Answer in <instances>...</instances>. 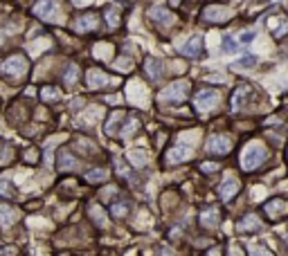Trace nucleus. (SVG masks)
Listing matches in <instances>:
<instances>
[{"label":"nucleus","mask_w":288,"mask_h":256,"mask_svg":"<svg viewBox=\"0 0 288 256\" xmlns=\"http://www.w3.org/2000/svg\"><path fill=\"white\" fill-rule=\"evenodd\" d=\"M189 95V81H173L158 95L160 103H182Z\"/></svg>","instance_id":"nucleus-3"},{"label":"nucleus","mask_w":288,"mask_h":256,"mask_svg":"<svg viewBox=\"0 0 288 256\" xmlns=\"http://www.w3.org/2000/svg\"><path fill=\"white\" fill-rule=\"evenodd\" d=\"M219 220H221V213L216 207H207L201 211V225L207 227V230H214V227H219Z\"/></svg>","instance_id":"nucleus-13"},{"label":"nucleus","mask_w":288,"mask_h":256,"mask_svg":"<svg viewBox=\"0 0 288 256\" xmlns=\"http://www.w3.org/2000/svg\"><path fill=\"white\" fill-rule=\"evenodd\" d=\"M201 169H203L205 173H214V171L219 169V164H214V162H205V164L201 166Z\"/></svg>","instance_id":"nucleus-36"},{"label":"nucleus","mask_w":288,"mask_h":256,"mask_svg":"<svg viewBox=\"0 0 288 256\" xmlns=\"http://www.w3.org/2000/svg\"><path fill=\"white\" fill-rule=\"evenodd\" d=\"M250 95V88L248 85H241L239 90H236V95H234V99H232V110H239L241 108V102H246V97Z\"/></svg>","instance_id":"nucleus-20"},{"label":"nucleus","mask_w":288,"mask_h":256,"mask_svg":"<svg viewBox=\"0 0 288 256\" xmlns=\"http://www.w3.org/2000/svg\"><path fill=\"white\" fill-rule=\"evenodd\" d=\"M259 227H261V220H259L257 213H248L246 218L239 223V231H257Z\"/></svg>","instance_id":"nucleus-17"},{"label":"nucleus","mask_w":288,"mask_h":256,"mask_svg":"<svg viewBox=\"0 0 288 256\" xmlns=\"http://www.w3.org/2000/svg\"><path fill=\"white\" fill-rule=\"evenodd\" d=\"M239 180H236L234 176H228L223 180V184H221V189H219V193H221V198H223L225 203H228V200H232V198L236 196V191H239Z\"/></svg>","instance_id":"nucleus-10"},{"label":"nucleus","mask_w":288,"mask_h":256,"mask_svg":"<svg viewBox=\"0 0 288 256\" xmlns=\"http://www.w3.org/2000/svg\"><path fill=\"white\" fill-rule=\"evenodd\" d=\"M41 97L43 102H57V99H61V90H57V88H43Z\"/></svg>","instance_id":"nucleus-27"},{"label":"nucleus","mask_w":288,"mask_h":256,"mask_svg":"<svg viewBox=\"0 0 288 256\" xmlns=\"http://www.w3.org/2000/svg\"><path fill=\"white\" fill-rule=\"evenodd\" d=\"M230 256H241V252H239V250H236V247H234V245H232V247H230Z\"/></svg>","instance_id":"nucleus-42"},{"label":"nucleus","mask_w":288,"mask_h":256,"mask_svg":"<svg viewBox=\"0 0 288 256\" xmlns=\"http://www.w3.org/2000/svg\"><path fill=\"white\" fill-rule=\"evenodd\" d=\"M248 252H250V256H272L266 247H259V245H250L248 247Z\"/></svg>","instance_id":"nucleus-33"},{"label":"nucleus","mask_w":288,"mask_h":256,"mask_svg":"<svg viewBox=\"0 0 288 256\" xmlns=\"http://www.w3.org/2000/svg\"><path fill=\"white\" fill-rule=\"evenodd\" d=\"M209 256H221V250H212L209 252Z\"/></svg>","instance_id":"nucleus-43"},{"label":"nucleus","mask_w":288,"mask_h":256,"mask_svg":"<svg viewBox=\"0 0 288 256\" xmlns=\"http://www.w3.org/2000/svg\"><path fill=\"white\" fill-rule=\"evenodd\" d=\"M113 213H115L117 218L126 216V213H128V205L126 203H115V205H113Z\"/></svg>","instance_id":"nucleus-32"},{"label":"nucleus","mask_w":288,"mask_h":256,"mask_svg":"<svg viewBox=\"0 0 288 256\" xmlns=\"http://www.w3.org/2000/svg\"><path fill=\"white\" fill-rule=\"evenodd\" d=\"M255 36H257L255 32H246V34H241L239 36V41L241 43H250V41H255Z\"/></svg>","instance_id":"nucleus-37"},{"label":"nucleus","mask_w":288,"mask_h":256,"mask_svg":"<svg viewBox=\"0 0 288 256\" xmlns=\"http://www.w3.org/2000/svg\"><path fill=\"white\" fill-rule=\"evenodd\" d=\"M77 77H79V68H77V65H68V70H65V75H63V83L75 85Z\"/></svg>","instance_id":"nucleus-24"},{"label":"nucleus","mask_w":288,"mask_h":256,"mask_svg":"<svg viewBox=\"0 0 288 256\" xmlns=\"http://www.w3.org/2000/svg\"><path fill=\"white\" fill-rule=\"evenodd\" d=\"M54 144H57V139H52V142L48 144V151H45V162H48V164H50V160H52V149H54Z\"/></svg>","instance_id":"nucleus-38"},{"label":"nucleus","mask_w":288,"mask_h":256,"mask_svg":"<svg viewBox=\"0 0 288 256\" xmlns=\"http://www.w3.org/2000/svg\"><path fill=\"white\" fill-rule=\"evenodd\" d=\"M160 68H162V63L158 59H149V61H146V72H149V77L153 81H158L162 77V70Z\"/></svg>","instance_id":"nucleus-19"},{"label":"nucleus","mask_w":288,"mask_h":256,"mask_svg":"<svg viewBox=\"0 0 288 256\" xmlns=\"http://www.w3.org/2000/svg\"><path fill=\"white\" fill-rule=\"evenodd\" d=\"M187 139H189L187 133H182L180 137H178V144L167 153V162H169V164H180V162L189 160L194 155V142H187Z\"/></svg>","instance_id":"nucleus-4"},{"label":"nucleus","mask_w":288,"mask_h":256,"mask_svg":"<svg viewBox=\"0 0 288 256\" xmlns=\"http://www.w3.org/2000/svg\"><path fill=\"white\" fill-rule=\"evenodd\" d=\"M86 79H88V85H90L92 90H97V88H104V85L113 83L111 77H106L102 70H97V68L88 70V77H86Z\"/></svg>","instance_id":"nucleus-12"},{"label":"nucleus","mask_w":288,"mask_h":256,"mask_svg":"<svg viewBox=\"0 0 288 256\" xmlns=\"http://www.w3.org/2000/svg\"><path fill=\"white\" fill-rule=\"evenodd\" d=\"M122 112H113L111 119H108V126H106V133L108 135H115V126H119V122H122Z\"/></svg>","instance_id":"nucleus-28"},{"label":"nucleus","mask_w":288,"mask_h":256,"mask_svg":"<svg viewBox=\"0 0 288 256\" xmlns=\"http://www.w3.org/2000/svg\"><path fill=\"white\" fill-rule=\"evenodd\" d=\"M230 16H232V9L221 7V5H209V7H205V11H203V18L207 23H225Z\"/></svg>","instance_id":"nucleus-8"},{"label":"nucleus","mask_w":288,"mask_h":256,"mask_svg":"<svg viewBox=\"0 0 288 256\" xmlns=\"http://www.w3.org/2000/svg\"><path fill=\"white\" fill-rule=\"evenodd\" d=\"M90 216H92V220H95L99 227H106V225H108V218H106V213L102 211V207L92 205V207H90Z\"/></svg>","instance_id":"nucleus-21"},{"label":"nucleus","mask_w":288,"mask_h":256,"mask_svg":"<svg viewBox=\"0 0 288 256\" xmlns=\"http://www.w3.org/2000/svg\"><path fill=\"white\" fill-rule=\"evenodd\" d=\"M266 157H268L266 146L261 142H250L241 153V166H243V171H255Z\"/></svg>","instance_id":"nucleus-1"},{"label":"nucleus","mask_w":288,"mask_h":256,"mask_svg":"<svg viewBox=\"0 0 288 256\" xmlns=\"http://www.w3.org/2000/svg\"><path fill=\"white\" fill-rule=\"evenodd\" d=\"M34 14L45 23H61L63 11H61V0H38L34 5Z\"/></svg>","instance_id":"nucleus-2"},{"label":"nucleus","mask_w":288,"mask_h":256,"mask_svg":"<svg viewBox=\"0 0 288 256\" xmlns=\"http://www.w3.org/2000/svg\"><path fill=\"white\" fill-rule=\"evenodd\" d=\"M284 240H286V243H288V234H286V236H284Z\"/></svg>","instance_id":"nucleus-47"},{"label":"nucleus","mask_w":288,"mask_h":256,"mask_svg":"<svg viewBox=\"0 0 288 256\" xmlns=\"http://www.w3.org/2000/svg\"><path fill=\"white\" fill-rule=\"evenodd\" d=\"M223 52H228V54H234V52H239V48H236V43L232 41L230 36H225L223 38Z\"/></svg>","instance_id":"nucleus-31"},{"label":"nucleus","mask_w":288,"mask_h":256,"mask_svg":"<svg viewBox=\"0 0 288 256\" xmlns=\"http://www.w3.org/2000/svg\"><path fill=\"white\" fill-rule=\"evenodd\" d=\"M2 41H5V34H2V32H0V43H2Z\"/></svg>","instance_id":"nucleus-45"},{"label":"nucleus","mask_w":288,"mask_h":256,"mask_svg":"<svg viewBox=\"0 0 288 256\" xmlns=\"http://www.w3.org/2000/svg\"><path fill=\"white\" fill-rule=\"evenodd\" d=\"M133 65V61L128 59V56H119L117 61H115V68L119 70V72H128V68Z\"/></svg>","instance_id":"nucleus-29"},{"label":"nucleus","mask_w":288,"mask_h":256,"mask_svg":"<svg viewBox=\"0 0 288 256\" xmlns=\"http://www.w3.org/2000/svg\"><path fill=\"white\" fill-rule=\"evenodd\" d=\"M201 52H203V38H192L189 43H185L180 48V54L182 56H189V59H198L201 56Z\"/></svg>","instance_id":"nucleus-14"},{"label":"nucleus","mask_w":288,"mask_h":256,"mask_svg":"<svg viewBox=\"0 0 288 256\" xmlns=\"http://www.w3.org/2000/svg\"><path fill=\"white\" fill-rule=\"evenodd\" d=\"M207 81H214V83H225V77H207Z\"/></svg>","instance_id":"nucleus-41"},{"label":"nucleus","mask_w":288,"mask_h":256,"mask_svg":"<svg viewBox=\"0 0 288 256\" xmlns=\"http://www.w3.org/2000/svg\"><path fill=\"white\" fill-rule=\"evenodd\" d=\"M178 2H180V0H171V5H178Z\"/></svg>","instance_id":"nucleus-46"},{"label":"nucleus","mask_w":288,"mask_h":256,"mask_svg":"<svg viewBox=\"0 0 288 256\" xmlns=\"http://www.w3.org/2000/svg\"><path fill=\"white\" fill-rule=\"evenodd\" d=\"M128 160H131L133 166H144L146 164V153H144V151H131V153H128Z\"/></svg>","instance_id":"nucleus-23"},{"label":"nucleus","mask_w":288,"mask_h":256,"mask_svg":"<svg viewBox=\"0 0 288 256\" xmlns=\"http://www.w3.org/2000/svg\"><path fill=\"white\" fill-rule=\"evenodd\" d=\"M106 178H108L106 169H95V171H90V173H86V180L92 182V184H95V182H104Z\"/></svg>","instance_id":"nucleus-22"},{"label":"nucleus","mask_w":288,"mask_h":256,"mask_svg":"<svg viewBox=\"0 0 288 256\" xmlns=\"http://www.w3.org/2000/svg\"><path fill=\"white\" fill-rule=\"evenodd\" d=\"M11 187H9V182L7 180H0V196H9Z\"/></svg>","instance_id":"nucleus-35"},{"label":"nucleus","mask_w":288,"mask_h":256,"mask_svg":"<svg viewBox=\"0 0 288 256\" xmlns=\"http://www.w3.org/2000/svg\"><path fill=\"white\" fill-rule=\"evenodd\" d=\"M138 128H140V119H138V117H131V119L126 122V126H124V130H122V137L128 139L131 135L135 133V130H138Z\"/></svg>","instance_id":"nucleus-25"},{"label":"nucleus","mask_w":288,"mask_h":256,"mask_svg":"<svg viewBox=\"0 0 288 256\" xmlns=\"http://www.w3.org/2000/svg\"><path fill=\"white\" fill-rule=\"evenodd\" d=\"M115 166H117V173H119V176H122V178H128V171H126V166H124L122 162H115Z\"/></svg>","instance_id":"nucleus-39"},{"label":"nucleus","mask_w":288,"mask_h":256,"mask_svg":"<svg viewBox=\"0 0 288 256\" xmlns=\"http://www.w3.org/2000/svg\"><path fill=\"white\" fill-rule=\"evenodd\" d=\"M250 65H255V56H246V59L236 61V63L232 65V70H239V68H250Z\"/></svg>","instance_id":"nucleus-34"},{"label":"nucleus","mask_w":288,"mask_h":256,"mask_svg":"<svg viewBox=\"0 0 288 256\" xmlns=\"http://www.w3.org/2000/svg\"><path fill=\"white\" fill-rule=\"evenodd\" d=\"M11 160V146L9 144H0V164Z\"/></svg>","instance_id":"nucleus-30"},{"label":"nucleus","mask_w":288,"mask_h":256,"mask_svg":"<svg viewBox=\"0 0 288 256\" xmlns=\"http://www.w3.org/2000/svg\"><path fill=\"white\" fill-rule=\"evenodd\" d=\"M2 75L7 77V79L16 81V79H23L27 72V59L23 56V54H14V56H9V59L2 63Z\"/></svg>","instance_id":"nucleus-5"},{"label":"nucleus","mask_w":288,"mask_h":256,"mask_svg":"<svg viewBox=\"0 0 288 256\" xmlns=\"http://www.w3.org/2000/svg\"><path fill=\"white\" fill-rule=\"evenodd\" d=\"M18 218L16 209L7 207V205H0V225L2 227H9V225H14V220Z\"/></svg>","instance_id":"nucleus-18"},{"label":"nucleus","mask_w":288,"mask_h":256,"mask_svg":"<svg viewBox=\"0 0 288 256\" xmlns=\"http://www.w3.org/2000/svg\"><path fill=\"white\" fill-rule=\"evenodd\" d=\"M149 16L153 23H158L160 27H169L171 23H173V14H171L167 7H153V9L149 11Z\"/></svg>","instance_id":"nucleus-11"},{"label":"nucleus","mask_w":288,"mask_h":256,"mask_svg":"<svg viewBox=\"0 0 288 256\" xmlns=\"http://www.w3.org/2000/svg\"><path fill=\"white\" fill-rule=\"evenodd\" d=\"M205 149H207V153L225 155V153H230V149H232V139H230L228 135H212V137L207 139Z\"/></svg>","instance_id":"nucleus-7"},{"label":"nucleus","mask_w":288,"mask_h":256,"mask_svg":"<svg viewBox=\"0 0 288 256\" xmlns=\"http://www.w3.org/2000/svg\"><path fill=\"white\" fill-rule=\"evenodd\" d=\"M266 213L270 216V218H282V216H286L288 213V203L286 200H270V203L266 205Z\"/></svg>","instance_id":"nucleus-15"},{"label":"nucleus","mask_w":288,"mask_h":256,"mask_svg":"<svg viewBox=\"0 0 288 256\" xmlns=\"http://www.w3.org/2000/svg\"><path fill=\"white\" fill-rule=\"evenodd\" d=\"M77 166H79V162H77V157L70 151H61L59 153V169L61 171H75Z\"/></svg>","instance_id":"nucleus-16"},{"label":"nucleus","mask_w":288,"mask_h":256,"mask_svg":"<svg viewBox=\"0 0 288 256\" xmlns=\"http://www.w3.org/2000/svg\"><path fill=\"white\" fill-rule=\"evenodd\" d=\"M160 256H171V252H169V250H162V252H160Z\"/></svg>","instance_id":"nucleus-44"},{"label":"nucleus","mask_w":288,"mask_h":256,"mask_svg":"<svg viewBox=\"0 0 288 256\" xmlns=\"http://www.w3.org/2000/svg\"><path fill=\"white\" fill-rule=\"evenodd\" d=\"M95 29H99V16L97 14H84V16L77 18L75 23L77 34H88V32H95Z\"/></svg>","instance_id":"nucleus-9"},{"label":"nucleus","mask_w":288,"mask_h":256,"mask_svg":"<svg viewBox=\"0 0 288 256\" xmlns=\"http://www.w3.org/2000/svg\"><path fill=\"white\" fill-rule=\"evenodd\" d=\"M194 103H196V110L198 112H212L219 108L221 103V92L219 90H212V88H207V90H201L196 95V99H194Z\"/></svg>","instance_id":"nucleus-6"},{"label":"nucleus","mask_w":288,"mask_h":256,"mask_svg":"<svg viewBox=\"0 0 288 256\" xmlns=\"http://www.w3.org/2000/svg\"><path fill=\"white\" fill-rule=\"evenodd\" d=\"M106 102H108V103H119V102H122V97H119V95H108V97H106Z\"/></svg>","instance_id":"nucleus-40"},{"label":"nucleus","mask_w":288,"mask_h":256,"mask_svg":"<svg viewBox=\"0 0 288 256\" xmlns=\"http://www.w3.org/2000/svg\"><path fill=\"white\" fill-rule=\"evenodd\" d=\"M106 21H108V27H117L119 25V9L117 7H108L106 9Z\"/></svg>","instance_id":"nucleus-26"}]
</instances>
